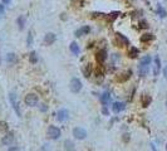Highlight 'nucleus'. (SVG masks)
Here are the masks:
<instances>
[{
    "mask_svg": "<svg viewBox=\"0 0 167 151\" xmlns=\"http://www.w3.org/2000/svg\"><path fill=\"white\" fill-rule=\"evenodd\" d=\"M151 149H152V151H157L156 146H154V144H151Z\"/></svg>",
    "mask_w": 167,
    "mask_h": 151,
    "instance_id": "obj_43",
    "label": "nucleus"
},
{
    "mask_svg": "<svg viewBox=\"0 0 167 151\" xmlns=\"http://www.w3.org/2000/svg\"><path fill=\"white\" fill-rule=\"evenodd\" d=\"M91 30H92L91 25H83V27H81L79 29L75 30V32H74V35H75L77 38H79V37H83V35H88L89 33H91Z\"/></svg>",
    "mask_w": 167,
    "mask_h": 151,
    "instance_id": "obj_11",
    "label": "nucleus"
},
{
    "mask_svg": "<svg viewBox=\"0 0 167 151\" xmlns=\"http://www.w3.org/2000/svg\"><path fill=\"white\" fill-rule=\"evenodd\" d=\"M132 74H133L132 69H127V71L122 72V73H119V74L116 77V81H117V82H119V83H126L127 81H129V80H131V77H132Z\"/></svg>",
    "mask_w": 167,
    "mask_h": 151,
    "instance_id": "obj_7",
    "label": "nucleus"
},
{
    "mask_svg": "<svg viewBox=\"0 0 167 151\" xmlns=\"http://www.w3.org/2000/svg\"><path fill=\"white\" fill-rule=\"evenodd\" d=\"M102 113L104 115V116H109V110L107 106H102Z\"/></svg>",
    "mask_w": 167,
    "mask_h": 151,
    "instance_id": "obj_34",
    "label": "nucleus"
},
{
    "mask_svg": "<svg viewBox=\"0 0 167 151\" xmlns=\"http://www.w3.org/2000/svg\"><path fill=\"white\" fill-rule=\"evenodd\" d=\"M156 13H157V14H158V16H161V18H166V16H167V11H166V9H165L161 4H158V5H157V10H156Z\"/></svg>",
    "mask_w": 167,
    "mask_h": 151,
    "instance_id": "obj_30",
    "label": "nucleus"
},
{
    "mask_svg": "<svg viewBox=\"0 0 167 151\" xmlns=\"http://www.w3.org/2000/svg\"><path fill=\"white\" fill-rule=\"evenodd\" d=\"M83 88V83L82 81L79 80V78H77V77H73L70 80V83H69V89L72 91L73 93H79L81 91Z\"/></svg>",
    "mask_w": 167,
    "mask_h": 151,
    "instance_id": "obj_3",
    "label": "nucleus"
},
{
    "mask_svg": "<svg viewBox=\"0 0 167 151\" xmlns=\"http://www.w3.org/2000/svg\"><path fill=\"white\" fill-rule=\"evenodd\" d=\"M69 51L73 56H79V53H81L79 44L77 43V42H72V43L69 44Z\"/></svg>",
    "mask_w": 167,
    "mask_h": 151,
    "instance_id": "obj_18",
    "label": "nucleus"
},
{
    "mask_svg": "<svg viewBox=\"0 0 167 151\" xmlns=\"http://www.w3.org/2000/svg\"><path fill=\"white\" fill-rule=\"evenodd\" d=\"M72 4H77L78 7H83V5H84L83 0H72Z\"/></svg>",
    "mask_w": 167,
    "mask_h": 151,
    "instance_id": "obj_35",
    "label": "nucleus"
},
{
    "mask_svg": "<svg viewBox=\"0 0 167 151\" xmlns=\"http://www.w3.org/2000/svg\"><path fill=\"white\" fill-rule=\"evenodd\" d=\"M1 1H3V4H4V5H9L11 0H1Z\"/></svg>",
    "mask_w": 167,
    "mask_h": 151,
    "instance_id": "obj_42",
    "label": "nucleus"
},
{
    "mask_svg": "<svg viewBox=\"0 0 167 151\" xmlns=\"http://www.w3.org/2000/svg\"><path fill=\"white\" fill-rule=\"evenodd\" d=\"M38 60H39V57H38L37 52H35V51H32L30 53H29V62H30L32 64H37Z\"/></svg>",
    "mask_w": 167,
    "mask_h": 151,
    "instance_id": "obj_26",
    "label": "nucleus"
},
{
    "mask_svg": "<svg viewBox=\"0 0 167 151\" xmlns=\"http://www.w3.org/2000/svg\"><path fill=\"white\" fill-rule=\"evenodd\" d=\"M166 151H167V142H166Z\"/></svg>",
    "mask_w": 167,
    "mask_h": 151,
    "instance_id": "obj_45",
    "label": "nucleus"
},
{
    "mask_svg": "<svg viewBox=\"0 0 167 151\" xmlns=\"http://www.w3.org/2000/svg\"><path fill=\"white\" fill-rule=\"evenodd\" d=\"M47 136L48 138H50V140L55 141V140H59L62 136V130L58 127V126H54V125H50L49 127L47 130Z\"/></svg>",
    "mask_w": 167,
    "mask_h": 151,
    "instance_id": "obj_2",
    "label": "nucleus"
},
{
    "mask_svg": "<svg viewBox=\"0 0 167 151\" xmlns=\"http://www.w3.org/2000/svg\"><path fill=\"white\" fill-rule=\"evenodd\" d=\"M93 72L94 71H93V67H92L91 63H87V64H84L82 67V73L86 78H91L93 76Z\"/></svg>",
    "mask_w": 167,
    "mask_h": 151,
    "instance_id": "obj_13",
    "label": "nucleus"
},
{
    "mask_svg": "<svg viewBox=\"0 0 167 151\" xmlns=\"http://www.w3.org/2000/svg\"><path fill=\"white\" fill-rule=\"evenodd\" d=\"M119 15H121V11H112V13H109V14H106V19L109 23H113Z\"/></svg>",
    "mask_w": 167,
    "mask_h": 151,
    "instance_id": "obj_25",
    "label": "nucleus"
},
{
    "mask_svg": "<svg viewBox=\"0 0 167 151\" xmlns=\"http://www.w3.org/2000/svg\"><path fill=\"white\" fill-rule=\"evenodd\" d=\"M99 102L102 106H107L108 107L109 102H111V93L108 92V91H106V92H103L102 94L99 96Z\"/></svg>",
    "mask_w": 167,
    "mask_h": 151,
    "instance_id": "obj_14",
    "label": "nucleus"
},
{
    "mask_svg": "<svg viewBox=\"0 0 167 151\" xmlns=\"http://www.w3.org/2000/svg\"><path fill=\"white\" fill-rule=\"evenodd\" d=\"M24 102H25V105L29 107H37L39 103V97H38V94H35V93H28L25 97H24Z\"/></svg>",
    "mask_w": 167,
    "mask_h": 151,
    "instance_id": "obj_5",
    "label": "nucleus"
},
{
    "mask_svg": "<svg viewBox=\"0 0 167 151\" xmlns=\"http://www.w3.org/2000/svg\"><path fill=\"white\" fill-rule=\"evenodd\" d=\"M9 131V123L7 121H0V134H7Z\"/></svg>",
    "mask_w": 167,
    "mask_h": 151,
    "instance_id": "obj_29",
    "label": "nucleus"
},
{
    "mask_svg": "<svg viewBox=\"0 0 167 151\" xmlns=\"http://www.w3.org/2000/svg\"><path fill=\"white\" fill-rule=\"evenodd\" d=\"M4 13H5V7L3 4H0V18L4 15Z\"/></svg>",
    "mask_w": 167,
    "mask_h": 151,
    "instance_id": "obj_38",
    "label": "nucleus"
},
{
    "mask_svg": "<svg viewBox=\"0 0 167 151\" xmlns=\"http://www.w3.org/2000/svg\"><path fill=\"white\" fill-rule=\"evenodd\" d=\"M163 76H165V78L167 80V64L165 65V68H163Z\"/></svg>",
    "mask_w": 167,
    "mask_h": 151,
    "instance_id": "obj_41",
    "label": "nucleus"
},
{
    "mask_svg": "<svg viewBox=\"0 0 167 151\" xmlns=\"http://www.w3.org/2000/svg\"><path fill=\"white\" fill-rule=\"evenodd\" d=\"M148 27H150V25H148L147 20L142 19V20H140V22H138V28H140V29H147Z\"/></svg>",
    "mask_w": 167,
    "mask_h": 151,
    "instance_id": "obj_31",
    "label": "nucleus"
},
{
    "mask_svg": "<svg viewBox=\"0 0 167 151\" xmlns=\"http://www.w3.org/2000/svg\"><path fill=\"white\" fill-rule=\"evenodd\" d=\"M63 145H64V150L65 151H75V145L72 140H69V138H67Z\"/></svg>",
    "mask_w": 167,
    "mask_h": 151,
    "instance_id": "obj_23",
    "label": "nucleus"
},
{
    "mask_svg": "<svg viewBox=\"0 0 167 151\" xmlns=\"http://www.w3.org/2000/svg\"><path fill=\"white\" fill-rule=\"evenodd\" d=\"M124 110H126V102H115V103L112 105V111L115 112V113H121L123 112Z\"/></svg>",
    "mask_w": 167,
    "mask_h": 151,
    "instance_id": "obj_12",
    "label": "nucleus"
},
{
    "mask_svg": "<svg viewBox=\"0 0 167 151\" xmlns=\"http://www.w3.org/2000/svg\"><path fill=\"white\" fill-rule=\"evenodd\" d=\"M153 62H154V65H153V74H154V76H158L160 72H161V59H160V57H158V56L154 57Z\"/></svg>",
    "mask_w": 167,
    "mask_h": 151,
    "instance_id": "obj_19",
    "label": "nucleus"
},
{
    "mask_svg": "<svg viewBox=\"0 0 167 151\" xmlns=\"http://www.w3.org/2000/svg\"><path fill=\"white\" fill-rule=\"evenodd\" d=\"M107 59H108V53H107V49H104V48H99V49L95 52V60H97V63L99 65H103Z\"/></svg>",
    "mask_w": 167,
    "mask_h": 151,
    "instance_id": "obj_4",
    "label": "nucleus"
},
{
    "mask_svg": "<svg viewBox=\"0 0 167 151\" xmlns=\"http://www.w3.org/2000/svg\"><path fill=\"white\" fill-rule=\"evenodd\" d=\"M5 60H7L8 64H16L19 62V57L15 53H8L7 57H5Z\"/></svg>",
    "mask_w": 167,
    "mask_h": 151,
    "instance_id": "obj_16",
    "label": "nucleus"
},
{
    "mask_svg": "<svg viewBox=\"0 0 167 151\" xmlns=\"http://www.w3.org/2000/svg\"><path fill=\"white\" fill-rule=\"evenodd\" d=\"M27 45H28V47L33 45V34H32V32H29L28 37H27Z\"/></svg>",
    "mask_w": 167,
    "mask_h": 151,
    "instance_id": "obj_32",
    "label": "nucleus"
},
{
    "mask_svg": "<svg viewBox=\"0 0 167 151\" xmlns=\"http://www.w3.org/2000/svg\"><path fill=\"white\" fill-rule=\"evenodd\" d=\"M0 64H1V57H0Z\"/></svg>",
    "mask_w": 167,
    "mask_h": 151,
    "instance_id": "obj_44",
    "label": "nucleus"
},
{
    "mask_svg": "<svg viewBox=\"0 0 167 151\" xmlns=\"http://www.w3.org/2000/svg\"><path fill=\"white\" fill-rule=\"evenodd\" d=\"M93 73H94V76H95V80H97V82L103 80V77H104V72H103V69H102V65H100V68L95 69V71L93 72Z\"/></svg>",
    "mask_w": 167,
    "mask_h": 151,
    "instance_id": "obj_27",
    "label": "nucleus"
},
{
    "mask_svg": "<svg viewBox=\"0 0 167 151\" xmlns=\"http://www.w3.org/2000/svg\"><path fill=\"white\" fill-rule=\"evenodd\" d=\"M72 134H73V137L75 138V140H79V141L86 140L87 136H88L86 129L79 127V126H77V127H74V129H73V132H72Z\"/></svg>",
    "mask_w": 167,
    "mask_h": 151,
    "instance_id": "obj_6",
    "label": "nucleus"
},
{
    "mask_svg": "<svg viewBox=\"0 0 167 151\" xmlns=\"http://www.w3.org/2000/svg\"><path fill=\"white\" fill-rule=\"evenodd\" d=\"M50 145H48V144H44L43 146H41V151H50Z\"/></svg>",
    "mask_w": 167,
    "mask_h": 151,
    "instance_id": "obj_36",
    "label": "nucleus"
},
{
    "mask_svg": "<svg viewBox=\"0 0 167 151\" xmlns=\"http://www.w3.org/2000/svg\"><path fill=\"white\" fill-rule=\"evenodd\" d=\"M8 98H9V102H10L11 107H13V110H14L15 115H16L18 117H21L20 102H19V100H18V97H16V93H15V92H9V94H8Z\"/></svg>",
    "mask_w": 167,
    "mask_h": 151,
    "instance_id": "obj_1",
    "label": "nucleus"
},
{
    "mask_svg": "<svg viewBox=\"0 0 167 151\" xmlns=\"http://www.w3.org/2000/svg\"><path fill=\"white\" fill-rule=\"evenodd\" d=\"M116 40H117V45L118 47H129V39L122 33H116Z\"/></svg>",
    "mask_w": 167,
    "mask_h": 151,
    "instance_id": "obj_8",
    "label": "nucleus"
},
{
    "mask_svg": "<svg viewBox=\"0 0 167 151\" xmlns=\"http://www.w3.org/2000/svg\"><path fill=\"white\" fill-rule=\"evenodd\" d=\"M151 102H152V97L150 94H142L141 96V105L143 108H147L151 105Z\"/></svg>",
    "mask_w": 167,
    "mask_h": 151,
    "instance_id": "obj_17",
    "label": "nucleus"
},
{
    "mask_svg": "<svg viewBox=\"0 0 167 151\" xmlns=\"http://www.w3.org/2000/svg\"><path fill=\"white\" fill-rule=\"evenodd\" d=\"M127 54H128V58L134 59V58H137L140 56V49H138V48H136V47H129Z\"/></svg>",
    "mask_w": 167,
    "mask_h": 151,
    "instance_id": "obj_21",
    "label": "nucleus"
},
{
    "mask_svg": "<svg viewBox=\"0 0 167 151\" xmlns=\"http://www.w3.org/2000/svg\"><path fill=\"white\" fill-rule=\"evenodd\" d=\"M48 110V106L45 105V103H43V105H40V111L41 112H45Z\"/></svg>",
    "mask_w": 167,
    "mask_h": 151,
    "instance_id": "obj_39",
    "label": "nucleus"
},
{
    "mask_svg": "<svg viewBox=\"0 0 167 151\" xmlns=\"http://www.w3.org/2000/svg\"><path fill=\"white\" fill-rule=\"evenodd\" d=\"M154 39V35L152 33H145V34H142L141 35V43H150V42H152Z\"/></svg>",
    "mask_w": 167,
    "mask_h": 151,
    "instance_id": "obj_22",
    "label": "nucleus"
},
{
    "mask_svg": "<svg viewBox=\"0 0 167 151\" xmlns=\"http://www.w3.org/2000/svg\"><path fill=\"white\" fill-rule=\"evenodd\" d=\"M69 118V111L67 108H61V110H58L57 112V120L59 122H65Z\"/></svg>",
    "mask_w": 167,
    "mask_h": 151,
    "instance_id": "obj_10",
    "label": "nucleus"
},
{
    "mask_svg": "<svg viewBox=\"0 0 167 151\" xmlns=\"http://www.w3.org/2000/svg\"><path fill=\"white\" fill-rule=\"evenodd\" d=\"M8 151H20V150H19V147H18V146H10L8 149Z\"/></svg>",
    "mask_w": 167,
    "mask_h": 151,
    "instance_id": "obj_40",
    "label": "nucleus"
},
{
    "mask_svg": "<svg viewBox=\"0 0 167 151\" xmlns=\"http://www.w3.org/2000/svg\"><path fill=\"white\" fill-rule=\"evenodd\" d=\"M111 59H112V62L115 63V62H117V60L119 59V56H118V54H112V57H111Z\"/></svg>",
    "mask_w": 167,
    "mask_h": 151,
    "instance_id": "obj_37",
    "label": "nucleus"
},
{
    "mask_svg": "<svg viewBox=\"0 0 167 151\" xmlns=\"http://www.w3.org/2000/svg\"><path fill=\"white\" fill-rule=\"evenodd\" d=\"M25 24H27L25 15H19L16 18V25H18V28H19V30H24V28H25Z\"/></svg>",
    "mask_w": 167,
    "mask_h": 151,
    "instance_id": "obj_20",
    "label": "nucleus"
},
{
    "mask_svg": "<svg viewBox=\"0 0 167 151\" xmlns=\"http://www.w3.org/2000/svg\"><path fill=\"white\" fill-rule=\"evenodd\" d=\"M14 138H15L14 132L13 131H8L7 134H4V136L1 137V145L3 146H10V145L13 144Z\"/></svg>",
    "mask_w": 167,
    "mask_h": 151,
    "instance_id": "obj_9",
    "label": "nucleus"
},
{
    "mask_svg": "<svg viewBox=\"0 0 167 151\" xmlns=\"http://www.w3.org/2000/svg\"><path fill=\"white\" fill-rule=\"evenodd\" d=\"M166 107H167V101H166Z\"/></svg>",
    "mask_w": 167,
    "mask_h": 151,
    "instance_id": "obj_46",
    "label": "nucleus"
},
{
    "mask_svg": "<svg viewBox=\"0 0 167 151\" xmlns=\"http://www.w3.org/2000/svg\"><path fill=\"white\" fill-rule=\"evenodd\" d=\"M129 140H131V135L128 134V132L123 134V136H122V141H123L124 144H127V142H129Z\"/></svg>",
    "mask_w": 167,
    "mask_h": 151,
    "instance_id": "obj_33",
    "label": "nucleus"
},
{
    "mask_svg": "<svg viewBox=\"0 0 167 151\" xmlns=\"http://www.w3.org/2000/svg\"><path fill=\"white\" fill-rule=\"evenodd\" d=\"M57 42V35L54 33H47L44 35V44L45 45H52Z\"/></svg>",
    "mask_w": 167,
    "mask_h": 151,
    "instance_id": "obj_15",
    "label": "nucleus"
},
{
    "mask_svg": "<svg viewBox=\"0 0 167 151\" xmlns=\"http://www.w3.org/2000/svg\"><path fill=\"white\" fill-rule=\"evenodd\" d=\"M150 71V65H141L138 64V76L140 77H146Z\"/></svg>",
    "mask_w": 167,
    "mask_h": 151,
    "instance_id": "obj_24",
    "label": "nucleus"
},
{
    "mask_svg": "<svg viewBox=\"0 0 167 151\" xmlns=\"http://www.w3.org/2000/svg\"><path fill=\"white\" fill-rule=\"evenodd\" d=\"M151 63H152L151 56H143V57L140 59V64H141V65H151Z\"/></svg>",
    "mask_w": 167,
    "mask_h": 151,
    "instance_id": "obj_28",
    "label": "nucleus"
}]
</instances>
